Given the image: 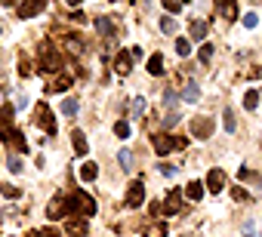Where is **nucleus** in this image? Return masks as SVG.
Returning <instances> with one entry per match:
<instances>
[{
	"mask_svg": "<svg viewBox=\"0 0 262 237\" xmlns=\"http://www.w3.org/2000/svg\"><path fill=\"white\" fill-rule=\"evenodd\" d=\"M222 120H225V132H234L237 117H234V111H232V108H222Z\"/></svg>",
	"mask_w": 262,
	"mask_h": 237,
	"instance_id": "nucleus-20",
	"label": "nucleus"
},
{
	"mask_svg": "<svg viewBox=\"0 0 262 237\" xmlns=\"http://www.w3.org/2000/svg\"><path fill=\"white\" fill-rule=\"evenodd\" d=\"M210 55H213V47H210V43H204V47L198 50V59L201 62H210Z\"/></svg>",
	"mask_w": 262,
	"mask_h": 237,
	"instance_id": "nucleus-34",
	"label": "nucleus"
},
{
	"mask_svg": "<svg viewBox=\"0 0 262 237\" xmlns=\"http://www.w3.org/2000/svg\"><path fill=\"white\" fill-rule=\"evenodd\" d=\"M25 237H62V234L56 231V228H34V231H28Z\"/></svg>",
	"mask_w": 262,
	"mask_h": 237,
	"instance_id": "nucleus-26",
	"label": "nucleus"
},
{
	"mask_svg": "<svg viewBox=\"0 0 262 237\" xmlns=\"http://www.w3.org/2000/svg\"><path fill=\"white\" fill-rule=\"evenodd\" d=\"M6 166H9V173H22V160H19V157H9Z\"/></svg>",
	"mask_w": 262,
	"mask_h": 237,
	"instance_id": "nucleus-36",
	"label": "nucleus"
},
{
	"mask_svg": "<svg viewBox=\"0 0 262 237\" xmlns=\"http://www.w3.org/2000/svg\"><path fill=\"white\" fill-rule=\"evenodd\" d=\"M142 200H145V185H142V179H133L130 182V191H127V207L136 210V207H142Z\"/></svg>",
	"mask_w": 262,
	"mask_h": 237,
	"instance_id": "nucleus-7",
	"label": "nucleus"
},
{
	"mask_svg": "<svg viewBox=\"0 0 262 237\" xmlns=\"http://www.w3.org/2000/svg\"><path fill=\"white\" fill-rule=\"evenodd\" d=\"M68 200H71V210H81L84 216H93V212H96V200L89 197L87 191H81V188H77V191H74V194L68 197Z\"/></svg>",
	"mask_w": 262,
	"mask_h": 237,
	"instance_id": "nucleus-3",
	"label": "nucleus"
},
{
	"mask_svg": "<svg viewBox=\"0 0 262 237\" xmlns=\"http://www.w3.org/2000/svg\"><path fill=\"white\" fill-rule=\"evenodd\" d=\"M222 185H225V173H222V169H210V173H207V191L219 194Z\"/></svg>",
	"mask_w": 262,
	"mask_h": 237,
	"instance_id": "nucleus-10",
	"label": "nucleus"
},
{
	"mask_svg": "<svg viewBox=\"0 0 262 237\" xmlns=\"http://www.w3.org/2000/svg\"><path fill=\"white\" fill-rule=\"evenodd\" d=\"M68 237H87V222H84V219L71 222V228H68Z\"/></svg>",
	"mask_w": 262,
	"mask_h": 237,
	"instance_id": "nucleus-22",
	"label": "nucleus"
},
{
	"mask_svg": "<svg viewBox=\"0 0 262 237\" xmlns=\"http://www.w3.org/2000/svg\"><path fill=\"white\" fill-rule=\"evenodd\" d=\"M130 68H133L130 53H117V59H115V71H117L120 77H127V74H130Z\"/></svg>",
	"mask_w": 262,
	"mask_h": 237,
	"instance_id": "nucleus-12",
	"label": "nucleus"
},
{
	"mask_svg": "<svg viewBox=\"0 0 262 237\" xmlns=\"http://www.w3.org/2000/svg\"><path fill=\"white\" fill-rule=\"evenodd\" d=\"M142 114H145V99L136 96V99H133V117H142Z\"/></svg>",
	"mask_w": 262,
	"mask_h": 237,
	"instance_id": "nucleus-32",
	"label": "nucleus"
},
{
	"mask_svg": "<svg viewBox=\"0 0 262 237\" xmlns=\"http://www.w3.org/2000/svg\"><path fill=\"white\" fill-rule=\"evenodd\" d=\"M68 3H71V6H74V3H81V0H68Z\"/></svg>",
	"mask_w": 262,
	"mask_h": 237,
	"instance_id": "nucleus-43",
	"label": "nucleus"
},
{
	"mask_svg": "<svg viewBox=\"0 0 262 237\" xmlns=\"http://www.w3.org/2000/svg\"><path fill=\"white\" fill-rule=\"evenodd\" d=\"M161 31H164V34H176V22H173V16H164V19H161Z\"/></svg>",
	"mask_w": 262,
	"mask_h": 237,
	"instance_id": "nucleus-31",
	"label": "nucleus"
},
{
	"mask_svg": "<svg viewBox=\"0 0 262 237\" xmlns=\"http://www.w3.org/2000/svg\"><path fill=\"white\" fill-rule=\"evenodd\" d=\"M77 111H81V108H77V99H65V102H62V114L77 117Z\"/></svg>",
	"mask_w": 262,
	"mask_h": 237,
	"instance_id": "nucleus-24",
	"label": "nucleus"
},
{
	"mask_svg": "<svg viewBox=\"0 0 262 237\" xmlns=\"http://www.w3.org/2000/svg\"><path fill=\"white\" fill-rule=\"evenodd\" d=\"M65 47H68V53H74V55L84 50V47H81V40H74V37H68V40H65Z\"/></svg>",
	"mask_w": 262,
	"mask_h": 237,
	"instance_id": "nucleus-35",
	"label": "nucleus"
},
{
	"mask_svg": "<svg viewBox=\"0 0 262 237\" xmlns=\"http://www.w3.org/2000/svg\"><path fill=\"white\" fill-rule=\"evenodd\" d=\"M9 120H13V108H9V105H3V108H0V127H3V130H9Z\"/></svg>",
	"mask_w": 262,
	"mask_h": 237,
	"instance_id": "nucleus-30",
	"label": "nucleus"
},
{
	"mask_svg": "<svg viewBox=\"0 0 262 237\" xmlns=\"http://www.w3.org/2000/svg\"><path fill=\"white\" fill-rule=\"evenodd\" d=\"M191 135H195V139H210L213 135V117H207V114L195 117L191 120Z\"/></svg>",
	"mask_w": 262,
	"mask_h": 237,
	"instance_id": "nucleus-5",
	"label": "nucleus"
},
{
	"mask_svg": "<svg viewBox=\"0 0 262 237\" xmlns=\"http://www.w3.org/2000/svg\"><path fill=\"white\" fill-rule=\"evenodd\" d=\"M96 176H99V166L96 163H84L81 166V179H84V182H93Z\"/></svg>",
	"mask_w": 262,
	"mask_h": 237,
	"instance_id": "nucleus-21",
	"label": "nucleus"
},
{
	"mask_svg": "<svg viewBox=\"0 0 262 237\" xmlns=\"http://www.w3.org/2000/svg\"><path fill=\"white\" fill-rule=\"evenodd\" d=\"M19 74H22V77H25V74H31V65H28L25 59H22V62H19Z\"/></svg>",
	"mask_w": 262,
	"mask_h": 237,
	"instance_id": "nucleus-40",
	"label": "nucleus"
},
{
	"mask_svg": "<svg viewBox=\"0 0 262 237\" xmlns=\"http://www.w3.org/2000/svg\"><path fill=\"white\" fill-rule=\"evenodd\" d=\"M96 31L105 34V37H111V34H115V22H111L108 16H99V19H96Z\"/></svg>",
	"mask_w": 262,
	"mask_h": 237,
	"instance_id": "nucleus-17",
	"label": "nucleus"
},
{
	"mask_svg": "<svg viewBox=\"0 0 262 237\" xmlns=\"http://www.w3.org/2000/svg\"><path fill=\"white\" fill-rule=\"evenodd\" d=\"M216 3H219V13H225L229 22L237 19V3H234V0H216Z\"/></svg>",
	"mask_w": 262,
	"mask_h": 237,
	"instance_id": "nucleus-13",
	"label": "nucleus"
},
{
	"mask_svg": "<svg viewBox=\"0 0 262 237\" xmlns=\"http://www.w3.org/2000/svg\"><path fill=\"white\" fill-rule=\"evenodd\" d=\"M71 145H74L77 157H84V154L89 151V145H87V135H84V130H71Z\"/></svg>",
	"mask_w": 262,
	"mask_h": 237,
	"instance_id": "nucleus-11",
	"label": "nucleus"
},
{
	"mask_svg": "<svg viewBox=\"0 0 262 237\" xmlns=\"http://www.w3.org/2000/svg\"><path fill=\"white\" fill-rule=\"evenodd\" d=\"M185 197H188V200H201V197H204V185H201V182H188V185H185Z\"/></svg>",
	"mask_w": 262,
	"mask_h": 237,
	"instance_id": "nucleus-18",
	"label": "nucleus"
},
{
	"mask_svg": "<svg viewBox=\"0 0 262 237\" xmlns=\"http://www.w3.org/2000/svg\"><path fill=\"white\" fill-rule=\"evenodd\" d=\"M40 68H43V71H59V68H62V59H59V53H56V50L50 47L47 40L40 43Z\"/></svg>",
	"mask_w": 262,
	"mask_h": 237,
	"instance_id": "nucleus-1",
	"label": "nucleus"
},
{
	"mask_svg": "<svg viewBox=\"0 0 262 237\" xmlns=\"http://www.w3.org/2000/svg\"><path fill=\"white\" fill-rule=\"evenodd\" d=\"M115 135H117V139H130V135H133V132H130V123H127V120H117V123H115Z\"/></svg>",
	"mask_w": 262,
	"mask_h": 237,
	"instance_id": "nucleus-25",
	"label": "nucleus"
},
{
	"mask_svg": "<svg viewBox=\"0 0 262 237\" xmlns=\"http://www.w3.org/2000/svg\"><path fill=\"white\" fill-rule=\"evenodd\" d=\"M198 96H201L198 83H188V86H185V93H182V99H185V102H198Z\"/></svg>",
	"mask_w": 262,
	"mask_h": 237,
	"instance_id": "nucleus-28",
	"label": "nucleus"
},
{
	"mask_svg": "<svg viewBox=\"0 0 262 237\" xmlns=\"http://www.w3.org/2000/svg\"><path fill=\"white\" fill-rule=\"evenodd\" d=\"M68 212H74L71 200H68V197H53L50 207H47V219H62V216H68Z\"/></svg>",
	"mask_w": 262,
	"mask_h": 237,
	"instance_id": "nucleus-6",
	"label": "nucleus"
},
{
	"mask_svg": "<svg viewBox=\"0 0 262 237\" xmlns=\"http://www.w3.org/2000/svg\"><path fill=\"white\" fill-rule=\"evenodd\" d=\"M0 194H3V197H9V200H16V197L22 194V191H19L16 185H6V182H0Z\"/></svg>",
	"mask_w": 262,
	"mask_h": 237,
	"instance_id": "nucleus-27",
	"label": "nucleus"
},
{
	"mask_svg": "<svg viewBox=\"0 0 262 237\" xmlns=\"http://www.w3.org/2000/svg\"><path fill=\"white\" fill-rule=\"evenodd\" d=\"M0 135H3V142L9 145V148H16V151H28V142H25V135H22L19 130H3Z\"/></svg>",
	"mask_w": 262,
	"mask_h": 237,
	"instance_id": "nucleus-8",
	"label": "nucleus"
},
{
	"mask_svg": "<svg viewBox=\"0 0 262 237\" xmlns=\"http://www.w3.org/2000/svg\"><path fill=\"white\" fill-rule=\"evenodd\" d=\"M176 53H179V55H188V53H191V43H188L185 37H179V40H176Z\"/></svg>",
	"mask_w": 262,
	"mask_h": 237,
	"instance_id": "nucleus-33",
	"label": "nucleus"
},
{
	"mask_svg": "<svg viewBox=\"0 0 262 237\" xmlns=\"http://www.w3.org/2000/svg\"><path fill=\"white\" fill-rule=\"evenodd\" d=\"M256 105H259V93H256V89H247V93H244V108L253 111Z\"/></svg>",
	"mask_w": 262,
	"mask_h": 237,
	"instance_id": "nucleus-23",
	"label": "nucleus"
},
{
	"mask_svg": "<svg viewBox=\"0 0 262 237\" xmlns=\"http://www.w3.org/2000/svg\"><path fill=\"white\" fill-rule=\"evenodd\" d=\"M151 237H167V225H154V228H151Z\"/></svg>",
	"mask_w": 262,
	"mask_h": 237,
	"instance_id": "nucleus-38",
	"label": "nucleus"
},
{
	"mask_svg": "<svg viewBox=\"0 0 262 237\" xmlns=\"http://www.w3.org/2000/svg\"><path fill=\"white\" fill-rule=\"evenodd\" d=\"M3 6H16V3H22V0H0Z\"/></svg>",
	"mask_w": 262,
	"mask_h": 237,
	"instance_id": "nucleus-42",
	"label": "nucleus"
},
{
	"mask_svg": "<svg viewBox=\"0 0 262 237\" xmlns=\"http://www.w3.org/2000/svg\"><path fill=\"white\" fill-rule=\"evenodd\" d=\"M164 6H167V9H173V13H179V6H182V0H164Z\"/></svg>",
	"mask_w": 262,
	"mask_h": 237,
	"instance_id": "nucleus-39",
	"label": "nucleus"
},
{
	"mask_svg": "<svg viewBox=\"0 0 262 237\" xmlns=\"http://www.w3.org/2000/svg\"><path fill=\"white\" fill-rule=\"evenodd\" d=\"M68 86H71V80H68V77H56L53 83H47V93H65Z\"/></svg>",
	"mask_w": 262,
	"mask_h": 237,
	"instance_id": "nucleus-19",
	"label": "nucleus"
},
{
	"mask_svg": "<svg viewBox=\"0 0 262 237\" xmlns=\"http://www.w3.org/2000/svg\"><path fill=\"white\" fill-rule=\"evenodd\" d=\"M148 74H154V77L164 74V55L161 53H154L151 59H148Z\"/></svg>",
	"mask_w": 262,
	"mask_h": 237,
	"instance_id": "nucleus-15",
	"label": "nucleus"
},
{
	"mask_svg": "<svg viewBox=\"0 0 262 237\" xmlns=\"http://www.w3.org/2000/svg\"><path fill=\"white\" fill-rule=\"evenodd\" d=\"M188 31H191V37H195V40H204V37H207V22H204V19H195V22L188 25Z\"/></svg>",
	"mask_w": 262,
	"mask_h": 237,
	"instance_id": "nucleus-16",
	"label": "nucleus"
},
{
	"mask_svg": "<svg viewBox=\"0 0 262 237\" xmlns=\"http://www.w3.org/2000/svg\"><path fill=\"white\" fill-rule=\"evenodd\" d=\"M34 120H37V127L43 130V132H56V114L47 108V105H37V111H34Z\"/></svg>",
	"mask_w": 262,
	"mask_h": 237,
	"instance_id": "nucleus-4",
	"label": "nucleus"
},
{
	"mask_svg": "<svg viewBox=\"0 0 262 237\" xmlns=\"http://www.w3.org/2000/svg\"><path fill=\"white\" fill-rule=\"evenodd\" d=\"M179 191H173V194H167V203H164V216H176L179 212Z\"/></svg>",
	"mask_w": 262,
	"mask_h": 237,
	"instance_id": "nucleus-14",
	"label": "nucleus"
},
{
	"mask_svg": "<svg viewBox=\"0 0 262 237\" xmlns=\"http://www.w3.org/2000/svg\"><path fill=\"white\" fill-rule=\"evenodd\" d=\"M43 6H47V0H22L19 16H22V19H34V16H37Z\"/></svg>",
	"mask_w": 262,
	"mask_h": 237,
	"instance_id": "nucleus-9",
	"label": "nucleus"
},
{
	"mask_svg": "<svg viewBox=\"0 0 262 237\" xmlns=\"http://www.w3.org/2000/svg\"><path fill=\"white\" fill-rule=\"evenodd\" d=\"M117 163L123 166V169H133V154L123 148V151H117Z\"/></svg>",
	"mask_w": 262,
	"mask_h": 237,
	"instance_id": "nucleus-29",
	"label": "nucleus"
},
{
	"mask_svg": "<svg viewBox=\"0 0 262 237\" xmlns=\"http://www.w3.org/2000/svg\"><path fill=\"white\" fill-rule=\"evenodd\" d=\"M256 25H259L256 13H247V16H244V28H256Z\"/></svg>",
	"mask_w": 262,
	"mask_h": 237,
	"instance_id": "nucleus-37",
	"label": "nucleus"
},
{
	"mask_svg": "<svg viewBox=\"0 0 262 237\" xmlns=\"http://www.w3.org/2000/svg\"><path fill=\"white\" fill-rule=\"evenodd\" d=\"M154 151L157 154H170V151H173V148H182V145H185V139H173V135H167V132H154Z\"/></svg>",
	"mask_w": 262,
	"mask_h": 237,
	"instance_id": "nucleus-2",
	"label": "nucleus"
},
{
	"mask_svg": "<svg viewBox=\"0 0 262 237\" xmlns=\"http://www.w3.org/2000/svg\"><path fill=\"white\" fill-rule=\"evenodd\" d=\"M232 197H234V200H247V191H244V188H234Z\"/></svg>",
	"mask_w": 262,
	"mask_h": 237,
	"instance_id": "nucleus-41",
	"label": "nucleus"
}]
</instances>
